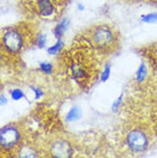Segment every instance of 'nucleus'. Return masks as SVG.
Masks as SVG:
<instances>
[{"label":"nucleus","instance_id":"nucleus-1","mask_svg":"<svg viewBox=\"0 0 157 158\" xmlns=\"http://www.w3.org/2000/svg\"><path fill=\"white\" fill-rule=\"evenodd\" d=\"M126 144L130 148V150L134 154L145 152L149 147V139L143 131L132 130L126 135Z\"/></svg>","mask_w":157,"mask_h":158},{"label":"nucleus","instance_id":"nucleus-2","mask_svg":"<svg viewBox=\"0 0 157 158\" xmlns=\"http://www.w3.org/2000/svg\"><path fill=\"white\" fill-rule=\"evenodd\" d=\"M93 43L100 49H108L116 43V36L114 31L108 27H98L93 31Z\"/></svg>","mask_w":157,"mask_h":158},{"label":"nucleus","instance_id":"nucleus-3","mask_svg":"<svg viewBox=\"0 0 157 158\" xmlns=\"http://www.w3.org/2000/svg\"><path fill=\"white\" fill-rule=\"evenodd\" d=\"M21 139L20 131L14 126H6L0 131V146L4 149H12Z\"/></svg>","mask_w":157,"mask_h":158},{"label":"nucleus","instance_id":"nucleus-4","mask_svg":"<svg viewBox=\"0 0 157 158\" xmlns=\"http://www.w3.org/2000/svg\"><path fill=\"white\" fill-rule=\"evenodd\" d=\"M2 44L8 52L11 53H19L23 46V39L20 32L16 30H9L2 37Z\"/></svg>","mask_w":157,"mask_h":158},{"label":"nucleus","instance_id":"nucleus-5","mask_svg":"<svg viewBox=\"0 0 157 158\" xmlns=\"http://www.w3.org/2000/svg\"><path fill=\"white\" fill-rule=\"evenodd\" d=\"M72 152H74V150H72L71 144L68 141H64V140H57L51 146V154L54 157H71Z\"/></svg>","mask_w":157,"mask_h":158},{"label":"nucleus","instance_id":"nucleus-6","mask_svg":"<svg viewBox=\"0 0 157 158\" xmlns=\"http://www.w3.org/2000/svg\"><path fill=\"white\" fill-rule=\"evenodd\" d=\"M37 5L40 15L43 16H51L55 10L54 5L52 4L51 0H38Z\"/></svg>","mask_w":157,"mask_h":158},{"label":"nucleus","instance_id":"nucleus-7","mask_svg":"<svg viewBox=\"0 0 157 158\" xmlns=\"http://www.w3.org/2000/svg\"><path fill=\"white\" fill-rule=\"evenodd\" d=\"M148 77V68L146 65V63H140V65L138 67L137 72H135V81L138 84H142L146 81V79Z\"/></svg>","mask_w":157,"mask_h":158},{"label":"nucleus","instance_id":"nucleus-8","mask_svg":"<svg viewBox=\"0 0 157 158\" xmlns=\"http://www.w3.org/2000/svg\"><path fill=\"white\" fill-rule=\"evenodd\" d=\"M69 28V21L68 20H62L59 24H56V27L54 29V36L57 39H61L63 35L66 33V31Z\"/></svg>","mask_w":157,"mask_h":158},{"label":"nucleus","instance_id":"nucleus-9","mask_svg":"<svg viewBox=\"0 0 157 158\" xmlns=\"http://www.w3.org/2000/svg\"><path fill=\"white\" fill-rule=\"evenodd\" d=\"M80 117H82V110L78 107H74L69 110V112L66 116V119L68 122H75V120L80 119Z\"/></svg>","mask_w":157,"mask_h":158},{"label":"nucleus","instance_id":"nucleus-10","mask_svg":"<svg viewBox=\"0 0 157 158\" xmlns=\"http://www.w3.org/2000/svg\"><path fill=\"white\" fill-rule=\"evenodd\" d=\"M63 46H64V43H63L62 39H59L56 43L53 45V46H51V47L47 48V52L49 55H56L57 53H60V52L62 51Z\"/></svg>","mask_w":157,"mask_h":158},{"label":"nucleus","instance_id":"nucleus-11","mask_svg":"<svg viewBox=\"0 0 157 158\" xmlns=\"http://www.w3.org/2000/svg\"><path fill=\"white\" fill-rule=\"evenodd\" d=\"M141 22L146 24H154L157 22V14L156 13H149L141 16Z\"/></svg>","mask_w":157,"mask_h":158},{"label":"nucleus","instance_id":"nucleus-12","mask_svg":"<svg viewBox=\"0 0 157 158\" xmlns=\"http://www.w3.org/2000/svg\"><path fill=\"white\" fill-rule=\"evenodd\" d=\"M110 75H111V65H110V64H106L104 69L102 70L101 77H100L101 81H102V83H106L107 80L110 78Z\"/></svg>","mask_w":157,"mask_h":158},{"label":"nucleus","instance_id":"nucleus-13","mask_svg":"<svg viewBox=\"0 0 157 158\" xmlns=\"http://www.w3.org/2000/svg\"><path fill=\"white\" fill-rule=\"evenodd\" d=\"M39 69L43 73H46V75H49L53 71V65L48 62H40L39 63Z\"/></svg>","mask_w":157,"mask_h":158},{"label":"nucleus","instance_id":"nucleus-14","mask_svg":"<svg viewBox=\"0 0 157 158\" xmlns=\"http://www.w3.org/2000/svg\"><path fill=\"white\" fill-rule=\"evenodd\" d=\"M123 98H124V94H121L117 99L114 101L112 106H111V110H112V112H117V111L121 109V106H122V103H123Z\"/></svg>","mask_w":157,"mask_h":158},{"label":"nucleus","instance_id":"nucleus-15","mask_svg":"<svg viewBox=\"0 0 157 158\" xmlns=\"http://www.w3.org/2000/svg\"><path fill=\"white\" fill-rule=\"evenodd\" d=\"M11 98H12L14 101H19V100L23 99L24 98L23 91L20 89V88H15V89H13L12 93H11Z\"/></svg>","mask_w":157,"mask_h":158},{"label":"nucleus","instance_id":"nucleus-16","mask_svg":"<svg viewBox=\"0 0 157 158\" xmlns=\"http://www.w3.org/2000/svg\"><path fill=\"white\" fill-rule=\"evenodd\" d=\"M46 44H47V37L43 35V33L38 35V37H37V46L39 48H44L46 46Z\"/></svg>","mask_w":157,"mask_h":158},{"label":"nucleus","instance_id":"nucleus-17","mask_svg":"<svg viewBox=\"0 0 157 158\" xmlns=\"http://www.w3.org/2000/svg\"><path fill=\"white\" fill-rule=\"evenodd\" d=\"M21 156L22 157H36L37 154H36V151L31 150L29 148H24L23 150L21 151Z\"/></svg>","mask_w":157,"mask_h":158},{"label":"nucleus","instance_id":"nucleus-18","mask_svg":"<svg viewBox=\"0 0 157 158\" xmlns=\"http://www.w3.org/2000/svg\"><path fill=\"white\" fill-rule=\"evenodd\" d=\"M32 89H33V92H35L36 100H39L40 98L43 96V92H41V89H40V88H36V87H32Z\"/></svg>","mask_w":157,"mask_h":158},{"label":"nucleus","instance_id":"nucleus-19","mask_svg":"<svg viewBox=\"0 0 157 158\" xmlns=\"http://www.w3.org/2000/svg\"><path fill=\"white\" fill-rule=\"evenodd\" d=\"M7 103V99L5 98L4 95H0V106H5Z\"/></svg>","mask_w":157,"mask_h":158},{"label":"nucleus","instance_id":"nucleus-20","mask_svg":"<svg viewBox=\"0 0 157 158\" xmlns=\"http://www.w3.org/2000/svg\"><path fill=\"white\" fill-rule=\"evenodd\" d=\"M78 8H79V10H84V6H83V5H78Z\"/></svg>","mask_w":157,"mask_h":158}]
</instances>
